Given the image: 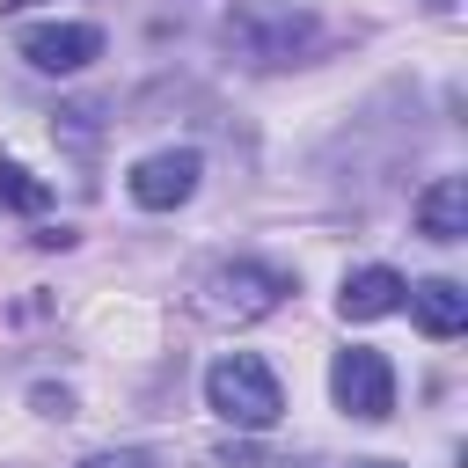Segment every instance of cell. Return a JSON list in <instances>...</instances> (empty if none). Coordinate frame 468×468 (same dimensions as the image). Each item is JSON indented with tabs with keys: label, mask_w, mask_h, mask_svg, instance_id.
Listing matches in <instances>:
<instances>
[{
	"label": "cell",
	"mask_w": 468,
	"mask_h": 468,
	"mask_svg": "<svg viewBox=\"0 0 468 468\" xmlns=\"http://www.w3.org/2000/svg\"><path fill=\"white\" fill-rule=\"evenodd\" d=\"M197 176H205V154H197V146H168V154L132 161L124 190H132V205H146V212H176V205H190Z\"/></svg>",
	"instance_id": "5"
},
{
	"label": "cell",
	"mask_w": 468,
	"mask_h": 468,
	"mask_svg": "<svg viewBox=\"0 0 468 468\" xmlns=\"http://www.w3.org/2000/svg\"><path fill=\"white\" fill-rule=\"evenodd\" d=\"M227 44H234V58H249V66H292L307 44H314V15L300 7V0H227Z\"/></svg>",
	"instance_id": "2"
},
{
	"label": "cell",
	"mask_w": 468,
	"mask_h": 468,
	"mask_svg": "<svg viewBox=\"0 0 468 468\" xmlns=\"http://www.w3.org/2000/svg\"><path fill=\"white\" fill-rule=\"evenodd\" d=\"M15 51L37 66V73H80L102 58V29L95 22H37L15 37Z\"/></svg>",
	"instance_id": "6"
},
{
	"label": "cell",
	"mask_w": 468,
	"mask_h": 468,
	"mask_svg": "<svg viewBox=\"0 0 468 468\" xmlns=\"http://www.w3.org/2000/svg\"><path fill=\"white\" fill-rule=\"evenodd\" d=\"M29 402H37V410H44V417H66V410H73V395H66V388H37V395H29Z\"/></svg>",
	"instance_id": "12"
},
{
	"label": "cell",
	"mask_w": 468,
	"mask_h": 468,
	"mask_svg": "<svg viewBox=\"0 0 468 468\" xmlns=\"http://www.w3.org/2000/svg\"><path fill=\"white\" fill-rule=\"evenodd\" d=\"M417 234L424 241H461L468 234V176H431L417 190Z\"/></svg>",
	"instance_id": "8"
},
{
	"label": "cell",
	"mask_w": 468,
	"mask_h": 468,
	"mask_svg": "<svg viewBox=\"0 0 468 468\" xmlns=\"http://www.w3.org/2000/svg\"><path fill=\"white\" fill-rule=\"evenodd\" d=\"M51 205V183L29 176L22 161H0V212H44Z\"/></svg>",
	"instance_id": "10"
},
{
	"label": "cell",
	"mask_w": 468,
	"mask_h": 468,
	"mask_svg": "<svg viewBox=\"0 0 468 468\" xmlns=\"http://www.w3.org/2000/svg\"><path fill=\"white\" fill-rule=\"evenodd\" d=\"M431 7H453V0H431Z\"/></svg>",
	"instance_id": "15"
},
{
	"label": "cell",
	"mask_w": 468,
	"mask_h": 468,
	"mask_svg": "<svg viewBox=\"0 0 468 468\" xmlns=\"http://www.w3.org/2000/svg\"><path fill=\"white\" fill-rule=\"evenodd\" d=\"M205 402H212L234 431H271V424L285 417V388H278V373H271L256 351H227V358H212V373H205Z\"/></svg>",
	"instance_id": "3"
},
{
	"label": "cell",
	"mask_w": 468,
	"mask_h": 468,
	"mask_svg": "<svg viewBox=\"0 0 468 468\" xmlns=\"http://www.w3.org/2000/svg\"><path fill=\"white\" fill-rule=\"evenodd\" d=\"M410 314H417V329L424 336H461L468 329V292L453 285V278H424V285H410Z\"/></svg>",
	"instance_id": "9"
},
{
	"label": "cell",
	"mask_w": 468,
	"mask_h": 468,
	"mask_svg": "<svg viewBox=\"0 0 468 468\" xmlns=\"http://www.w3.org/2000/svg\"><path fill=\"white\" fill-rule=\"evenodd\" d=\"M7 7H29V0H7Z\"/></svg>",
	"instance_id": "14"
},
{
	"label": "cell",
	"mask_w": 468,
	"mask_h": 468,
	"mask_svg": "<svg viewBox=\"0 0 468 468\" xmlns=\"http://www.w3.org/2000/svg\"><path fill=\"white\" fill-rule=\"evenodd\" d=\"M73 468H161V461L139 453V446H102V453H88V461H73Z\"/></svg>",
	"instance_id": "11"
},
{
	"label": "cell",
	"mask_w": 468,
	"mask_h": 468,
	"mask_svg": "<svg viewBox=\"0 0 468 468\" xmlns=\"http://www.w3.org/2000/svg\"><path fill=\"white\" fill-rule=\"evenodd\" d=\"M402 300H410V278H402V271H388V263L351 271V278H344V292H336L344 322H380V314H395Z\"/></svg>",
	"instance_id": "7"
},
{
	"label": "cell",
	"mask_w": 468,
	"mask_h": 468,
	"mask_svg": "<svg viewBox=\"0 0 468 468\" xmlns=\"http://www.w3.org/2000/svg\"><path fill=\"white\" fill-rule=\"evenodd\" d=\"M351 468H395V461H351Z\"/></svg>",
	"instance_id": "13"
},
{
	"label": "cell",
	"mask_w": 468,
	"mask_h": 468,
	"mask_svg": "<svg viewBox=\"0 0 468 468\" xmlns=\"http://www.w3.org/2000/svg\"><path fill=\"white\" fill-rule=\"evenodd\" d=\"M285 292H292V278H285V271L234 256V263H212V271L197 278L190 307H197V322H212V329H241V322L278 314V307H285Z\"/></svg>",
	"instance_id": "1"
},
{
	"label": "cell",
	"mask_w": 468,
	"mask_h": 468,
	"mask_svg": "<svg viewBox=\"0 0 468 468\" xmlns=\"http://www.w3.org/2000/svg\"><path fill=\"white\" fill-rule=\"evenodd\" d=\"M329 395H336L344 417L380 424V417L395 410V366H388L373 344H351V351H336V366H329Z\"/></svg>",
	"instance_id": "4"
}]
</instances>
